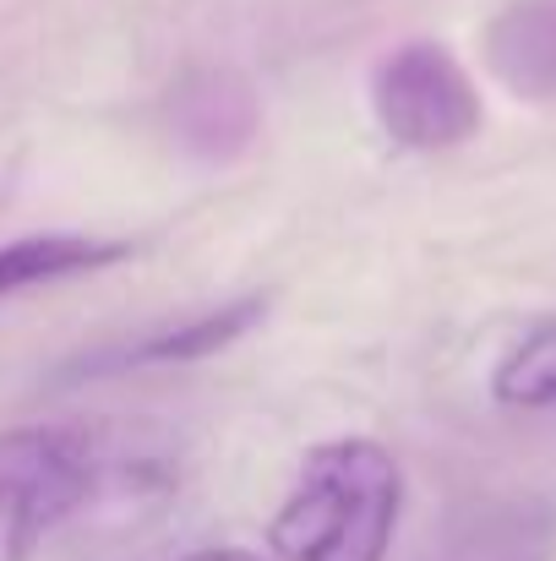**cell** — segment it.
Instances as JSON below:
<instances>
[{
  "instance_id": "cell-1",
  "label": "cell",
  "mask_w": 556,
  "mask_h": 561,
  "mask_svg": "<svg viewBox=\"0 0 556 561\" xmlns=\"http://www.w3.org/2000/svg\"><path fill=\"white\" fill-rule=\"evenodd\" d=\"M398 507L404 474L382 442H322L273 513L268 546L279 561H382L398 529Z\"/></svg>"
},
{
  "instance_id": "cell-2",
  "label": "cell",
  "mask_w": 556,
  "mask_h": 561,
  "mask_svg": "<svg viewBox=\"0 0 556 561\" xmlns=\"http://www.w3.org/2000/svg\"><path fill=\"white\" fill-rule=\"evenodd\" d=\"M99 485L93 447L66 425L0 431V561H27Z\"/></svg>"
},
{
  "instance_id": "cell-3",
  "label": "cell",
  "mask_w": 556,
  "mask_h": 561,
  "mask_svg": "<svg viewBox=\"0 0 556 561\" xmlns=\"http://www.w3.org/2000/svg\"><path fill=\"white\" fill-rule=\"evenodd\" d=\"M371 110L398 148L442 153L480 131V93L442 44H398L371 71Z\"/></svg>"
},
{
  "instance_id": "cell-4",
  "label": "cell",
  "mask_w": 556,
  "mask_h": 561,
  "mask_svg": "<svg viewBox=\"0 0 556 561\" xmlns=\"http://www.w3.org/2000/svg\"><path fill=\"white\" fill-rule=\"evenodd\" d=\"M170 131L185 153H196L207 164L240 159L262 131L257 88L229 66H191L170 88Z\"/></svg>"
},
{
  "instance_id": "cell-5",
  "label": "cell",
  "mask_w": 556,
  "mask_h": 561,
  "mask_svg": "<svg viewBox=\"0 0 556 561\" xmlns=\"http://www.w3.org/2000/svg\"><path fill=\"white\" fill-rule=\"evenodd\" d=\"M262 317V300H235V306H218V311H202L181 328H164L143 344H126V350H110L99 360H82L71 366V376H104V371H143V366H185V360H207L218 350H229L251 322Z\"/></svg>"
},
{
  "instance_id": "cell-6",
  "label": "cell",
  "mask_w": 556,
  "mask_h": 561,
  "mask_svg": "<svg viewBox=\"0 0 556 561\" xmlns=\"http://www.w3.org/2000/svg\"><path fill=\"white\" fill-rule=\"evenodd\" d=\"M486 55H491V71L513 93L524 99L556 93V0L508 5L486 33Z\"/></svg>"
},
{
  "instance_id": "cell-7",
  "label": "cell",
  "mask_w": 556,
  "mask_h": 561,
  "mask_svg": "<svg viewBox=\"0 0 556 561\" xmlns=\"http://www.w3.org/2000/svg\"><path fill=\"white\" fill-rule=\"evenodd\" d=\"M121 256H126V245L88 240V234H27V240H11V245H0V300L22 295V289H38V284H60V278L93 273V267H110Z\"/></svg>"
},
{
  "instance_id": "cell-8",
  "label": "cell",
  "mask_w": 556,
  "mask_h": 561,
  "mask_svg": "<svg viewBox=\"0 0 556 561\" xmlns=\"http://www.w3.org/2000/svg\"><path fill=\"white\" fill-rule=\"evenodd\" d=\"M491 392L508 409H552L556 403V322L535 328L524 344L508 350V360L491 376Z\"/></svg>"
},
{
  "instance_id": "cell-9",
  "label": "cell",
  "mask_w": 556,
  "mask_h": 561,
  "mask_svg": "<svg viewBox=\"0 0 556 561\" xmlns=\"http://www.w3.org/2000/svg\"><path fill=\"white\" fill-rule=\"evenodd\" d=\"M185 561H268V557H251V551H196Z\"/></svg>"
}]
</instances>
